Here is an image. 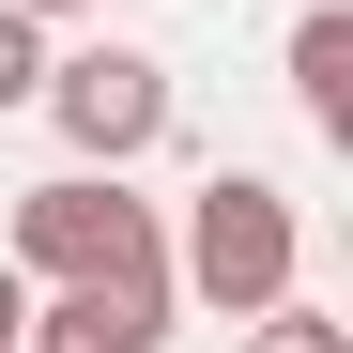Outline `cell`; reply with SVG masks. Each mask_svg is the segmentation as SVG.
<instances>
[{"label":"cell","mask_w":353,"mask_h":353,"mask_svg":"<svg viewBox=\"0 0 353 353\" xmlns=\"http://www.w3.org/2000/svg\"><path fill=\"white\" fill-rule=\"evenodd\" d=\"M16 16H77V0H16Z\"/></svg>","instance_id":"obj_9"},{"label":"cell","mask_w":353,"mask_h":353,"mask_svg":"<svg viewBox=\"0 0 353 353\" xmlns=\"http://www.w3.org/2000/svg\"><path fill=\"white\" fill-rule=\"evenodd\" d=\"M16 276H154L169 261V230L154 200H123V169H62V185H16V246H0Z\"/></svg>","instance_id":"obj_2"},{"label":"cell","mask_w":353,"mask_h":353,"mask_svg":"<svg viewBox=\"0 0 353 353\" xmlns=\"http://www.w3.org/2000/svg\"><path fill=\"white\" fill-rule=\"evenodd\" d=\"M292 108H307L323 139H353V16H338V0L292 31Z\"/></svg>","instance_id":"obj_5"},{"label":"cell","mask_w":353,"mask_h":353,"mask_svg":"<svg viewBox=\"0 0 353 353\" xmlns=\"http://www.w3.org/2000/svg\"><path fill=\"white\" fill-rule=\"evenodd\" d=\"M292 261H307V230H292V185H261V169H215V185L185 200V261H169V292H200V307L261 323Z\"/></svg>","instance_id":"obj_1"},{"label":"cell","mask_w":353,"mask_h":353,"mask_svg":"<svg viewBox=\"0 0 353 353\" xmlns=\"http://www.w3.org/2000/svg\"><path fill=\"white\" fill-rule=\"evenodd\" d=\"M31 92H46V16L0 0V108H31Z\"/></svg>","instance_id":"obj_7"},{"label":"cell","mask_w":353,"mask_h":353,"mask_svg":"<svg viewBox=\"0 0 353 353\" xmlns=\"http://www.w3.org/2000/svg\"><path fill=\"white\" fill-rule=\"evenodd\" d=\"M246 353H353V323H323V307H292V292H276V307L246 323Z\"/></svg>","instance_id":"obj_6"},{"label":"cell","mask_w":353,"mask_h":353,"mask_svg":"<svg viewBox=\"0 0 353 353\" xmlns=\"http://www.w3.org/2000/svg\"><path fill=\"white\" fill-rule=\"evenodd\" d=\"M16 323H31V276H16V261H0V353H16Z\"/></svg>","instance_id":"obj_8"},{"label":"cell","mask_w":353,"mask_h":353,"mask_svg":"<svg viewBox=\"0 0 353 353\" xmlns=\"http://www.w3.org/2000/svg\"><path fill=\"white\" fill-rule=\"evenodd\" d=\"M31 108L77 139V169H139L169 139V62H154V46H77V62H46Z\"/></svg>","instance_id":"obj_3"},{"label":"cell","mask_w":353,"mask_h":353,"mask_svg":"<svg viewBox=\"0 0 353 353\" xmlns=\"http://www.w3.org/2000/svg\"><path fill=\"white\" fill-rule=\"evenodd\" d=\"M154 338H169V261L154 276H62L16 323V353H154Z\"/></svg>","instance_id":"obj_4"}]
</instances>
